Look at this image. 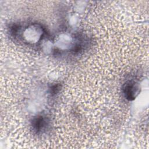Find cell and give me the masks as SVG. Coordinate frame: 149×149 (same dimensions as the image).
Here are the masks:
<instances>
[{
    "mask_svg": "<svg viewBox=\"0 0 149 149\" xmlns=\"http://www.w3.org/2000/svg\"><path fill=\"white\" fill-rule=\"evenodd\" d=\"M134 87L132 85H127L125 89V93L127 98L129 100H132L134 98V91H133Z\"/></svg>",
    "mask_w": 149,
    "mask_h": 149,
    "instance_id": "1",
    "label": "cell"
},
{
    "mask_svg": "<svg viewBox=\"0 0 149 149\" xmlns=\"http://www.w3.org/2000/svg\"><path fill=\"white\" fill-rule=\"evenodd\" d=\"M44 125V120L42 117H38L34 120L33 126L36 130H40L41 129Z\"/></svg>",
    "mask_w": 149,
    "mask_h": 149,
    "instance_id": "2",
    "label": "cell"
}]
</instances>
